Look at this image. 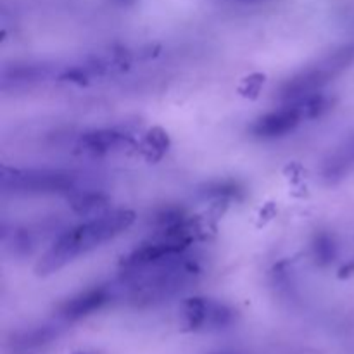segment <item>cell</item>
Instances as JSON below:
<instances>
[{
  "label": "cell",
  "mask_w": 354,
  "mask_h": 354,
  "mask_svg": "<svg viewBox=\"0 0 354 354\" xmlns=\"http://www.w3.org/2000/svg\"><path fill=\"white\" fill-rule=\"evenodd\" d=\"M130 140L131 133L124 130V128H99V130H90L83 133L76 147L83 154L99 158V156H107L111 152L120 151Z\"/></svg>",
  "instance_id": "obj_7"
},
{
  "label": "cell",
  "mask_w": 354,
  "mask_h": 354,
  "mask_svg": "<svg viewBox=\"0 0 354 354\" xmlns=\"http://www.w3.org/2000/svg\"><path fill=\"white\" fill-rule=\"evenodd\" d=\"M354 171V135L346 138L341 145L335 147V151L325 159L322 175L327 182L334 183L348 176Z\"/></svg>",
  "instance_id": "obj_9"
},
{
  "label": "cell",
  "mask_w": 354,
  "mask_h": 354,
  "mask_svg": "<svg viewBox=\"0 0 354 354\" xmlns=\"http://www.w3.org/2000/svg\"><path fill=\"white\" fill-rule=\"evenodd\" d=\"M116 3H120V6H130V3H133L135 0H114Z\"/></svg>",
  "instance_id": "obj_13"
},
{
  "label": "cell",
  "mask_w": 354,
  "mask_h": 354,
  "mask_svg": "<svg viewBox=\"0 0 354 354\" xmlns=\"http://www.w3.org/2000/svg\"><path fill=\"white\" fill-rule=\"evenodd\" d=\"M183 324L190 330H223L235 322V313L221 301L192 297L182 304Z\"/></svg>",
  "instance_id": "obj_5"
},
{
  "label": "cell",
  "mask_w": 354,
  "mask_h": 354,
  "mask_svg": "<svg viewBox=\"0 0 354 354\" xmlns=\"http://www.w3.org/2000/svg\"><path fill=\"white\" fill-rule=\"evenodd\" d=\"M82 176L64 169L3 168L2 189L14 196H68L73 197L86 187Z\"/></svg>",
  "instance_id": "obj_4"
},
{
  "label": "cell",
  "mask_w": 354,
  "mask_h": 354,
  "mask_svg": "<svg viewBox=\"0 0 354 354\" xmlns=\"http://www.w3.org/2000/svg\"><path fill=\"white\" fill-rule=\"evenodd\" d=\"M241 187L234 182H218L213 185H207L206 190H203L204 197H209V199L216 201V203H227V201L237 199V196L241 194Z\"/></svg>",
  "instance_id": "obj_12"
},
{
  "label": "cell",
  "mask_w": 354,
  "mask_h": 354,
  "mask_svg": "<svg viewBox=\"0 0 354 354\" xmlns=\"http://www.w3.org/2000/svg\"><path fill=\"white\" fill-rule=\"evenodd\" d=\"M354 62V44H346L332 48L327 54L320 55L317 61L310 62L294 73L279 86V99L282 102L299 100L304 97L320 93L335 76L349 68Z\"/></svg>",
  "instance_id": "obj_2"
},
{
  "label": "cell",
  "mask_w": 354,
  "mask_h": 354,
  "mask_svg": "<svg viewBox=\"0 0 354 354\" xmlns=\"http://www.w3.org/2000/svg\"><path fill=\"white\" fill-rule=\"evenodd\" d=\"M48 76H52V68L47 64H33V62L12 64L10 68L3 69V85L7 83L23 85V83L40 82Z\"/></svg>",
  "instance_id": "obj_10"
},
{
  "label": "cell",
  "mask_w": 354,
  "mask_h": 354,
  "mask_svg": "<svg viewBox=\"0 0 354 354\" xmlns=\"http://www.w3.org/2000/svg\"><path fill=\"white\" fill-rule=\"evenodd\" d=\"M332 107L330 97L324 93L304 97L299 100H289L280 107L268 111L256 118L249 127V133L259 140H275L296 131L304 121L317 120Z\"/></svg>",
  "instance_id": "obj_3"
},
{
  "label": "cell",
  "mask_w": 354,
  "mask_h": 354,
  "mask_svg": "<svg viewBox=\"0 0 354 354\" xmlns=\"http://www.w3.org/2000/svg\"><path fill=\"white\" fill-rule=\"evenodd\" d=\"M62 322L55 320L54 324H44L38 327L28 328V330L16 334L10 342V348L14 353H35L41 348H47L50 342H54L62 332Z\"/></svg>",
  "instance_id": "obj_8"
},
{
  "label": "cell",
  "mask_w": 354,
  "mask_h": 354,
  "mask_svg": "<svg viewBox=\"0 0 354 354\" xmlns=\"http://www.w3.org/2000/svg\"><path fill=\"white\" fill-rule=\"evenodd\" d=\"M135 213L128 209L104 211L57 235L37 266L38 275H50L80 256L100 248L133 225Z\"/></svg>",
  "instance_id": "obj_1"
},
{
  "label": "cell",
  "mask_w": 354,
  "mask_h": 354,
  "mask_svg": "<svg viewBox=\"0 0 354 354\" xmlns=\"http://www.w3.org/2000/svg\"><path fill=\"white\" fill-rule=\"evenodd\" d=\"M239 2H245V3H261V2H266V0H239Z\"/></svg>",
  "instance_id": "obj_15"
},
{
  "label": "cell",
  "mask_w": 354,
  "mask_h": 354,
  "mask_svg": "<svg viewBox=\"0 0 354 354\" xmlns=\"http://www.w3.org/2000/svg\"><path fill=\"white\" fill-rule=\"evenodd\" d=\"M116 297H120L116 283H99V286L88 287V289L66 299L57 308L55 320L62 322V324L78 322L106 308Z\"/></svg>",
  "instance_id": "obj_6"
},
{
  "label": "cell",
  "mask_w": 354,
  "mask_h": 354,
  "mask_svg": "<svg viewBox=\"0 0 354 354\" xmlns=\"http://www.w3.org/2000/svg\"><path fill=\"white\" fill-rule=\"evenodd\" d=\"M337 242L328 232H317L311 241V256L318 266H328L337 258Z\"/></svg>",
  "instance_id": "obj_11"
},
{
  "label": "cell",
  "mask_w": 354,
  "mask_h": 354,
  "mask_svg": "<svg viewBox=\"0 0 354 354\" xmlns=\"http://www.w3.org/2000/svg\"><path fill=\"white\" fill-rule=\"evenodd\" d=\"M214 354H241L239 351H235V349H225V351H218Z\"/></svg>",
  "instance_id": "obj_14"
}]
</instances>
